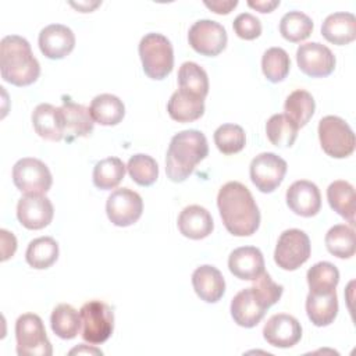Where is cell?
<instances>
[{
    "label": "cell",
    "mask_w": 356,
    "mask_h": 356,
    "mask_svg": "<svg viewBox=\"0 0 356 356\" xmlns=\"http://www.w3.org/2000/svg\"><path fill=\"white\" fill-rule=\"evenodd\" d=\"M217 206L227 231L235 236H249L260 225V211L250 191L238 181L227 182L217 195Z\"/></svg>",
    "instance_id": "obj_1"
},
{
    "label": "cell",
    "mask_w": 356,
    "mask_h": 356,
    "mask_svg": "<svg viewBox=\"0 0 356 356\" xmlns=\"http://www.w3.org/2000/svg\"><path fill=\"white\" fill-rule=\"evenodd\" d=\"M207 154L209 145L203 132L185 129L175 134L165 156L167 177L174 182H184Z\"/></svg>",
    "instance_id": "obj_2"
},
{
    "label": "cell",
    "mask_w": 356,
    "mask_h": 356,
    "mask_svg": "<svg viewBox=\"0 0 356 356\" xmlns=\"http://www.w3.org/2000/svg\"><path fill=\"white\" fill-rule=\"evenodd\" d=\"M1 78L15 86H28L40 75V65L29 42L18 35H7L0 42Z\"/></svg>",
    "instance_id": "obj_3"
},
{
    "label": "cell",
    "mask_w": 356,
    "mask_h": 356,
    "mask_svg": "<svg viewBox=\"0 0 356 356\" xmlns=\"http://www.w3.org/2000/svg\"><path fill=\"white\" fill-rule=\"evenodd\" d=\"M139 57L145 74L152 79H164L174 67L171 42L161 33H146L139 42Z\"/></svg>",
    "instance_id": "obj_4"
},
{
    "label": "cell",
    "mask_w": 356,
    "mask_h": 356,
    "mask_svg": "<svg viewBox=\"0 0 356 356\" xmlns=\"http://www.w3.org/2000/svg\"><path fill=\"white\" fill-rule=\"evenodd\" d=\"M15 339L19 356H51L53 353L43 321L35 313H25L17 318Z\"/></svg>",
    "instance_id": "obj_5"
},
{
    "label": "cell",
    "mask_w": 356,
    "mask_h": 356,
    "mask_svg": "<svg viewBox=\"0 0 356 356\" xmlns=\"http://www.w3.org/2000/svg\"><path fill=\"white\" fill-rule=\"evenodd\" d=\"M318 139L324 153L334 159L350 156L356 146L352 128L337 115H325L318 121Z\"/></svg>",
    "instance_id": "obj_6"
},
{
    "label": "cell",
    "mask_w": 356,
    "mask_h": 356,
    "mask_svg": "<svg viewBox=\"0 0 356 356\" xmlns=\"http://www.w3.org/2000/svg\"><path fill=\"white\" fill-rule=\"evenodd\" d=\"M82 320V338L92 343L99 345L106 342L114 330L113 309L100 300L86 302L81 310Z\"/></svg>",
    "instance_id": "obj_7"
},
{
    "label": "cell",
    "mask_w": 356,
    "mask_h": 356,
    "mask_svg": "<svg viewBox=\"0 0 356 356\" xmlns=\"http://www.w3.org/2000/svg\"><path fill=\"white\" fill-rule=\"evenodd\" d=\"M312 252V245L307 234L298 228L284 231L274 250V261L278 267L286 271H293L305 264Z\"/></svg>",
    "instance_id": "obj_8"
},
{
    "label": "cell",
    "mask_w": 356,
    "mask_h": 356,
    "mask_svg": "<svg viewBox=\"0 0 356 356\" xmlns=\"http://www.w3.org/2000/svg\"><path fill=\"white\" fill-rule=\"evenodd\" d=\"M13 181L17 189L22 193L44 195L51 184V172L49 167L33 157L19 159L13 167Z\"/></svg>",
    "instance_id": "obj_9"
},
{
    "label": "cell",
    "mask_w": 356,
    "mask_h": 356,
    "mask_svg": "<svg viewBox=\"0 0 356 356\" xmlns=\"http://www.w3.org/2000/svg\"><path fill=\"white\" fill-rule=\"evenodd\" d=\"M286 161L271 152L257 154L250 163V179L253 185L263 193L275 191L286 174Z\"/></svg>",
    "instance_id": "obj_10"
},
{
    "label": "cell",
    "mask_w": 356,
    "mask_h": 356,
    "mask_svg": "<svg viewBox=\"0 0 356 356\" xmlns=\"http://www.w3.org/2000/svg\"><path fill=\"white\" fill-rule=\"evenodd\" d=\"M227 31L225 28L213 19H199L196 21L188 32V42L191 47L207 57H214L220 54L227 46Z\"/></svg>",
    "instance_id": "obj_11"
},
{
    "label": "cell",
    "mask_w": 356,
    "mask_h": 356,
    "mask_svg": "<svg viewBox=\"0 0 356 356\" xmlns=\"http://www.w3.org/2000/svg\"><path fill=\"white\" fill-rule=\"evenodd\" d=\"M143 211L140 195L129 188H120L110 193L106 203L108 220L117 227H129L136 222Z\"/></svg>",
    "instance_id": "obj_12"
},
{
    "label": "cell",
    "mask_w": 356,
    "mask_h": 356,
    "mask_svg": "<svg viewBox=\"0 0 356 356\" xmlns=\"http://www.w3.org/2000/svg\"><path fill=\"white\" fill-rule=\"evenodd\" d=\"M296 63L303 74L312 78H324L334 71L335 56L325 44L309 42L298 47Z\"/></svg>",
    "instance_id": "obj_13"
},
{
    "label": "cell",
    "mask_w": 356,
    "mask_h": 356,
    "mask_svg": "<svg viewBox=\"0 0 356 356\" xmlns=\"http://www.w3.org/2000/svg\"><path fill=\"white\" fill-rule=\"evenodd\" d=\"M53 216V204L44 195L26 193L18 200L17 217L28 229H42L47 227L51 222Z\"/></svg>",
    "instance_id": "obj_14"
},
{
    "label": "cell",
    "mask_w": 356,
    "mask_h": 356,
    "mask_svg": "<svg viewBox=\"0 0 356 356\" xmlns=\"http://www.w3.org/2000/svg\"><path fill=\"white\" fill-rule=\"evenodd\" d=\"M270 307L263 302L253 286L239 291L231 302V316L234 321L245 328L256 327Z\"/></svg>",
    "instance_id": "obj_15"
},
{
    "label": "cell",
    "mask_w": 356,
    "mask_h": 356,
    "mask_svg": "<svg viewBox=\"0 0 356 356\" xmlns=\"http://www.w3.org/2000/svg\"><path fill=\"white\" fill-rule=\"evenodd\" d=\"M263 337L271 346L292 348L302 338V325L293 316L278 313L264 324Z\"/></svg>",
    "instance_id": "obj_16"
},
{
    "label": "cell",
    "mask_w": 356,
    "mask_h": 356,
    "mask_svg": "<svg viewBox=\"0 0 356 356\" xmlns=\"http://www.w3.org/2000/svg\"><path fill=\"white\" fill-rule=\"evenodd\" d=\"M39 49L47 58L61 60L75 47L74 32L63 24H50L39 33Z\"/></svg>",
    "instance_id": "obj_17"
},
{
    "label": "cell",
    "mask_w": 356,
    "mask_h": 356,
    "mask_svg": "<svg viewBox=\"0 0 356 356\" xmlns=\"http://www.w3.org/2000/svg\"><path fill=\"white\" fill-rule=\"evenodd\" d=\"M286 204L298 216H316L321 209V195L317 185L306 179L295 181L286 189Z\"/></svg>",
    "instance_id": "obj_18"
},
{
    "label": "cell",
    "mask_w": 356,
    "mask_h": 356,
    "mask_svg": "<svg viewBox=\"0 0 356 356\" xmlns=\"http://www.w3.org/2000/svg\"><path fill=\"white\" fill-rule=\"evenodd\" d=\"M228 268L239 280L254 281L264 273L263 253L256 246L238 248L228 257Z\"/></svg>",
    "instance_id": "obj_19"
},
{
    "label": "cell",
    "mask_w": 356,
    "mask_h": 356,
    "mask_svg": "<svg viewBox=\"0 0 356 356\" xmlns=\"http://www.w3.org/2000/svg\"><path fill=\"white\" fill-rule=\"evenodd\" d=\"M60 108L64 115V139L67 142H72L76 138H85L92 134L95 121L89 108L70 99H64Z\"/></svg>",
    "instance_id": "obj_20"
},
{
    "label": "cell",
    "mask_w": 356,
    "mask_h": 356,
    "mask_svg": "<svg viewBox=\"0 0 356 356\" xmlns=\"http://www.w3.org/2000/svg\"><path fill=\"white\" fill-rule=\"evenodd\" d=\"M35 132L47 140L58 142L64 139V115L60 107L50 103H40L32 113Z\"/></svg>",
    "instance_id": "obj_21"
},
{
    "label": "cell",
    "mask_w": 356,
    "mask_h": 356,
    "mask_svg": "<svg viewBox=\"0 0 356 356\" xmlns=\"http://www.w3.org/2000/svg\"><path fill=\"white\" fill-rule=\"evenodd\" d=\"M192 285L196 295L207 303L218 302L225 292V281L221 271L210 264H203L193 271Z\"/></svg>",
    "instance_id": "obj_22"
},
{
    "label": "cell",
    "mask_w": 356,
    "mask_h": 356,
    "mask_svg": "<svg viewBox=\"0 0 356 356\" xmlns=\"http://www.w3.org/2000/svg\"><path fill=\"white\" fill-rule=\"evenodd\" d=\"M214 228L210 211L199 204L186 206L178 216V229L189 239H203Z\"/></svg>",
    "instance_id": "obj_23"
},
{
    "label": "cell",
    "mask_w": 356,
    "mask_h": 356,
    "mask_svg": "<svg viewBox=\"0 0 356 356\" xmlns=\"http://www.w3.org/2000/svg\"><path fill=\"white\" fill-rule=\"evenodd\" d=\"M167 111L174 121L192 122L204 114V99L178 89L167 103Z\"/></svg>",
    "instance_id": "obj_24"
},
{
    "label": "cell",
    "mask_w": 356,
    "mask_h": 356,
    "mask_svg": "<svg viewBox=\"0 0 356 356\" xmlns=\"http://www.w3.org/2000/svg\"><path fill=\"white\" fill-rule=\"evenodd\" d=\"M321 35L338 46L353 42L356 39V17L343 11L330 14L321 25Z\"/></svg>",
    "instance_id": "obj_25"
},
{
    "label": "cell",
    "mask_w": 356,
    "mask_h": 356,
    "mask_svg": "<svg viewBox=\"0 0 356 356\" xmlns=\"http://www.w3.org/2000/svg\"><path fill=\"white\" fill-rule=\"evenodd\" d=\"M306 313L316 327L330 325L338 314V296L335 289L325 293L309 292L306 298Z\"/></svg>",
    "instance_id": "obj_26"
},
{
    "label": "cell",
    "mask_w": 356,
    "mask_h": 356,
    "mask_svg": "<svg viewBox=\"0 0 356 356\" xmlns=\"http://www.w3.org/2000/svg\"><path fill=\"white\" fill-rule=\"evenodd\" d=\"M89 113L95 122L100 125H117L125 115L122 100L111 93H102L93 97L89 106Z\"/></svg>",
    "instance_id": "obj_27"
},
{
    "label": "cell",
    "mask_w": 356,
    "mask_h": 356,
    "mask_svg": "<svg viewBox=\"0 0 356 356\" xmlns=\"http://www.w3.org/2000/svg\"><path fill=\"white\" fill-rule=\"evenodd\" d=\"M327 199L334 211L350 225L355 224V188L352 184L343 179L331 182L327 188Z\"/></svg>",
    "instance_id": "obj_28"
},
{
    "label": "cell",
    "mask_w": 356,
    "mask_h": 356,
    "mask_svg": "<svg viewBox=\"0 0 356 356\" xmlns=\"http://www.w3.org/2000/svg\"><path fill=\"white\" fill-rule=\"evenodd\" d=\"M50 325L58 338L72 339L81 330V314L71 305L61 303L53 309L50 316Z\"/></svg>",
    "instance_id": "obj_29"
},
{
    "label": "cell",
    "mask_w": 356,
    "mask_h": 356,
    "mask_svg": "<svg viewBox=\"0 0 356 356\" xmlns=\"http://www.w3.org/2000/svg\"><path fill=\"white\" fill-rule=\"evenodd\" d=\"M26 263L36 268L44 270L58 259V243L51 236H40L29 242L25 252Z\"/></svg>",
    "instance_id": "obj_30"
},
{
    "label": "cell",
    "mask_w": 356,
    "mask_h": 356,
    "mask_svg": "<svg viewBox=\"0 0 356 356\" xmlns=\"http://www.w3.org/2000/svg\"><path fill=\"white\" fill-rule=\"evenodd\" d=\"M316 103L313 96L305 89L293 90L284 103L285 115L299 128L305 127L314 114Z\"/></svg>",
    "instance_id": "obj_31"
},
{
    "label": "cell",
    "mask_w": 356,
    "mask_h": 356,
    "mask_svg": "<svg viewBox=\"0 0 356 356\" xmlns=\"http://www.w3.org/2000/svg\"><path fill=\"white\" fill-rule=\"evenodd\" d=\"M125 164L118 157H107L96 163L93 168V184L96 188L108 191L118 186L125 175Z\"/></svg>",
    "instance_id": "obj_32"
},
{
    "label": "cell",
    "mask_w": 356,
    "mask_h": 356,
    "mask_svg": "<svg viewBox=\"0 0 356 356\" xmlns=\"http://www.w3.org/2000/svg\"><path fill=\"white\" fill-rule=\"evenodd\" d=\"M325 246L328 252L339 259H349L355 254V231L345 224H337L325 234Z\"/></svg>",
    "instance_id": "obj_33"
},
{
    "label": "cell",
    "mask_w": 356,
    "mask_h": 356,
    "mask_svg": "<svg viewBox=\"0 0 356 356\" xmlns=\"http://www.w3.org/2000/svg\"><path fill=\"white\" fill-rule=\"evenodd\" d=\"M179 89L204 99L209 93V76L206 71L193 61H185L178 71Z\"/></svg>",
    "instance_id": "obj_34"
},
{
    "label": "cell",
    "mask_w": 356,
    "mask_h": 356,
    "mask_svg": "<svg viewBox=\"0 0 356 356\" xmlns=\"http://www.w3.org/2000/svg\"><path fill=\"white\" fill-rule=\"evenodd\" d=\"M299 127L285 114H274L266 124L268 140L277 147H291L298 136Z\"/></svg>",
    "instance_id": "obj_35"
},
{
    "label": "cell",
    "mask_w": 356,
    "mask_h": 356,
    "mask_svg": "<svg viewBox=\"0 0 356 356\" xmlns=\"http://www.w3.org/2000/svg\"><path fill=\"white\" fill-rule=\"evenodd\" d=\"M306 280L313 293H325L337 288L339 282V271L330 261H318L307 270Z\"/></svg>",
    "instance_id": "obj_36"
},
{
    "label": "cell",
    "mask_w": 356,
    "mask_h": 356,
    "mask_svg": "<svg viewBox=\"0 0 356 356\" xmlns=\"http://www.w3.org/2000/svg\"><path fill=\"white\" fill-rule=\"evenodd\" d=\"M280 32L284 39L298 43L310 36L313 32V21L302 11H289L280 21Z\"/></svg>",
    "instance_id": "obj_37"
},
{
    "label": "cell",
    "mask_w": 356,
    "mask_h": 356,
    "mask_svg": "<svg viewBox=\"0 0 356 356\" xmlns=\"http://www.w3.org/2000/svg\"><path fill=\"white\" fill-rule=\"evenodd\" d=\"M289 68L291 60L282 47H270L264 51L261 57V70L270 82L278 83L284 81L289 74Z\"/></svg>",
    "instance_id": "obj_38"
},
{
    "label": "cell",
    "mask_w": 356,
    "mask_h": 356,
    "mask_svg": "<svg viewBox=\"0 0 356 356\" xmlns=\"http://www.w3.org/2000/svg\"><path fill=\"white\" fill-rule=\"evenodd\" d=\"M127 170L132 181H135L140 186H150L156 182L159 177V165L156 160L143 153H138L129 157Z\"/></svg>",
    "instance_id": "obj_39"
},
{
    "label": "cell",
    "mask_w": 356,
    "mask_h": 356,
    "mask_svg": "<svg viewBox=\"0 0 356 356\" xmlns=\"http://www.w3.org/2000/svg\"><path fill=\"white\" fill-rule=\"evenodd\" d=\"M214 143L222 154H235L245 147V131L236 124H222L214 132Z\"/></svg>",
    "instance_id": "obj_40"
},
{
    "label": "cell",
    "mask_w": 356,
    "mask_h": 356,
    "mask_svg": "<svg viewBox=\"0 0 356 356\" xmlns=\"http://www.w3.org/2000/svg\"><path fill=\"white\" fill-rule=\"evenodd\" d=\"M252 286L254 288V291L259 293V296L263 299V302L268 307L275 305L284 292V286L274 282L273 278L270 277V274L266 271L254 280Z\"/></svg>",
    "instance_id": "obj_41"
},
{
    "label": "cell",
    "mask_w": 356,
    "mask_h": 356,
    "mask_svg": "<svg viewBox=\"0 0 356 356\" xmlns=\"http://www.w3.org/2000/svg\"><path fill=\"white\" fill-rule=\"evenodd\" d=\"M235 33L245 40H253L261 33V22L250 13H241L232 24Z\"/></svg>",
    "instance_id": "obj_42"
},
{
    "label": "cell",
    "mask_w": 356,
    "mask_h": 356,
    "mask_svg": "<svg viewBox=\"0 0 356 356\" xmlns=\"http://www.w3.org/2000/svg\"><path fill=\"white\" fill-rule=\"evenodd\" d=\"M0 234H1V261H6L7 259L13 257V254L15 253L17 239L7 229H0Z\"/></svg>",
    "instance_id": "obj_43"
},
{
    "label": "cell",
    "mask_w": 356,
    "mask_h": 356,
    "mask_svg": "<svg viewBox=\"0 0 356 356\" xmlns=\"http://www.w3.org/2000/svg\"><path fill=\"white\" fill-rule=\"evenodd\" d=\"M204 6L210 8L216 14H228L238 6V0H211V1H204Z\"/></svg>",
    "instance_id": "obj_44"
},
{
    "label": "cell",
    "mask_w": 356,
    "mask_h": 356,
    "mask_svg": "<svg viewBox=\"0 0 356 356\" xmlns=\"http://www.w3.org/2000/svg\"><path fill=\"white\" fill-rule=\"evenodd\" d=\"M248 6L252 8H256L260 13H271L275 7L280 6V1L278 0H256V1L249 0Z\"/></svg>",
    "instance_id": "obj_45"
},
{
    "label": "cell",
    "mask_w": 356,
    "mask_h": 356,
    "mask_svg": "<svg viewBox=\"0 0 356 356\" xmlns=\"http://www.w3.org/2000/svg\"><path fill=\"white\" fill-rule=\"evenodd\" d=\"M70 355H103V352L100 349H96L95 346L79 345V346L71 349Z\"/></svg>",
    "instance_id": "obj_46"
},
{
    "label": "cell",
    "mask_w": 356,
    "mask_h": 356,
    "mask_svg": "<svg viewBox=\"0 0 356 356\" xmlns=\"http://www.w3.org/2000/svg\"><path fill=\"white\" fill-rule=\"evenodd\" d=\"M100 3L99 1H96V3H93V4H90V3H71V6L72 7H75V8H78V10H81V13H90L95 7H97Z\"/></svg>",
    "instance_id": "obj_47"
}]
</instances>
